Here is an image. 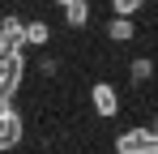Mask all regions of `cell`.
I'll return each mask as SVG.
<instances>
[{
	"label": "cell",
	"instance_id": "obj_1",
	"mask_svg": "<svg viewBox=\"0 0 158 154\" xmlns=\"http://www.w3.org/2000/svg\"><path fill=\"white\" fill-rule=\"evenodd\" d=\"M22 77H26V60L22 51H0V94L13 99L22 90Z\"/></svg>",
	"mask_w": 158,
	"mask_h": 154
},
{
	"label": "cell",
	"instance_id": "obj_2",
	"mask_svg": "<svg viewBox=\"0 0 158 154\" xmlns=\"http://www.w3.org/2000/svg\"><path fill=\"white\" fill-rule=\"evenodd\" d=\"M26 47V22L17 13H4L0 17V51H22Z\"/></svg>",
	"mask_w": 158,
	"mask_h": 154
},
{
	"label": "cell",
	"instance_id": "obj_3",
	"mask_svg": "<svg viewBox=\"0 0 158 154\" xmlns=\"http://www.w3.org/2000/svg\"><path fill=\"white\" fill-rule=\"evenodd\" d=\"M90 103H94V111L107 116V120L120 111V94L111 90V81H94V86H90Z\"/></svg>",
	"mask_w": 158,
	"mask_h": 154
},
{
	"label": "cell",
	"instance_id": "obj_4",
	"mask_svg": "<svg viewBox=\"0 0 158 154\" xmlns=\"http://www.w3.org/2000/svg\"><path fill=\"white\" fill-rule=\"evenodd\" d=\"M132 34H137V30H132V17H111V22H107V39H111V43H128Z\"/></svg>",
	"mask_w": 158,
	"mask_h": 154
},
{
	"label": "cell",
	"instance_id": "obj_5",
	"mask_svg": "<svg viewBox=\"0 0 158 154\" xmlns=\"http://www.w3.org/2000/svg\"><path fill=\"white\" fill-rule=\"evenodd\" d=\"M47 39H52V26L43 22V17L39 22H26V47H43Z\"/></svg>",
	"mask_w": 158,
	"mask_h": 154
},
{
	"label": "cell",
	"instance_id": "obj_6",
	"mask_svg": "<svg viewBox=\"0 0 158 154\" xmlns=\"http://www.w3.org/2000/svg\"><path fill=\"white\" fill-rule=\"evenodd\" d=\"M64 22L81 30V26L90 22V4H85V0H73V4H64Z\"/></svg>",
	"mask_w": 158,
	"mask_h": 154
},
{
	"label": "cell",
	"instance_id": "obj_7",
	"mask_svg": "<svg viewBox=\"0 0 158 154\" xmlns=\"http://www.w3.org/2000/svg\"><path fill=\"white\" fill-rule=\"evenodd\" d=\"M128 77L137 81V86H141V81H150V77H154V64H150L145 56H137V60L128 64Z\"/></svg>",
	"mask_w": 158,
	"mask_h": 154
},
{
	"label": "cell",
	"instance_id": "obj_8",
	"mask_svg": "<svg viewBox=\"0 0 158 154\" xmlns=\"http://www.w3.org/2000/svg\"><path fill=\"white\" fill-rule=\"evenodd\" d=\"M4 137H9V146H17V141H22V133H26V128H22V116H17V111H13V116H9V120H4Z\"/></svg>",
	"mask_w": 158,
	"mask_h": 154
},
{
	"label": "cell",
	"instance_id": "obj_9",
	"mask_svg": "<svg viewBox=\"0 0 158 154\" xmlns=\"http://www.w3.org/2000/svg\"><path fill=\"white\" fill-rule=\"evenodd\" d=\"M145 0H111V9H115V17H132L137 9H141Z\"/></svg>",
	"mask_w": 158,
	"mask_h": 154
},
{
	"label": "cell",
	"instance_id": "obj_10",
	"mask_svg": "<svg viewBox=\"0 0 158 154\" xmlns=\"http://www.w3.org/2000/svg\"><path fill=\"white\" fill-rule=\"evenodd\" d=\"M9 116H13V99H4V94H0V124H4Z\"/></svg>",
	"mask_w": 158,
	"mask_h": 154
},
{
	"label": "cell",
	"instance_id": "obj_11",
	"mask_svg": "<svg viewBox=\"0 0 158 154\" xmlns=\"http://www.w3.org/2000/svg\"><path fill=\"white\" fill-rule=\"evenodd\" d=\"M13 146H9V137H4V128H0V154H9Z\"/></svg>",
	"mask_w": 158,
	"mask_h": 154
},
{
	"label": "cell",
	"instance_id": "obj_12",
	"mask_svg": "<svg viewBox=\"0 0 158 154\" xmlns=\"http://www.w3.org/2000/svg\"><path fill=\"white\" fill-rule=\"evenodd\" d=\"M56 4H60V9H64V4H73V0H56Z\"/></svg>",
	"mask_w": 158,
	"mask_h": 154
}]
</instances>
